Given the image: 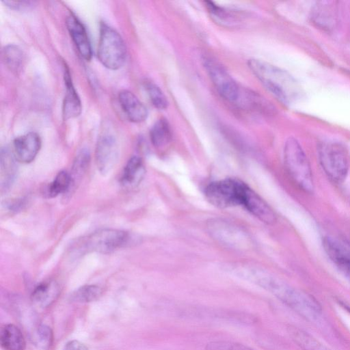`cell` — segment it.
Returning a JSON list of instances; mask_svg holds the SVG:
<instances>
[{"instance_id":"7","label":"cell","mask_w":350,"mask_h":350,"mask_svg":"<svg viewBox=\"0 0 350 350\" xmlns=\"http://www.w3.org/2000/svg\"><path fill=\"white\" fill-rule=\"evenodd\" d=\"M130 242L128 232L106 228L92 232L80 243L82 250L107 254L126 246Z\"/></svg>"},{"instance_id":"1","label":"cell","mask_w":350,"mask_h":350,"mask_svg":"<svg viewBox=\"0 0 350 350\" xmlns=\"http://www.w3.org/2000/svg\"><path fill=\"white\" fill-rule=\"evenodd\" d=\"M244 278L269 292L306 319L314 321L320 318L322 308L314 297L271 273L249 267Z\"/></svg>"},{"instance_id":"27","label":"cell","mask_w":350,"mask_h":350,"mask_svg":"<svg viewBox=\"0 0 350 350\" xmlns=\"http://www.w3.org/2000/svg\"><path fill=\"white\" fill-rule=\"evenodd\" d=\"M90 161V154L88 150L83 149L77 154L74 160L70 174L72 186L86 172L89 166Z\"/></svg>"},{"instance_id":"8","label":"cell","mask_w":350,"mask_h":350,"mask_svg":"<svg viewBox=\"0 0 350 350\" xmlns=\"http://www.w3.org/2000/svg\"><path fill=\"white\" fill-rule=\"evenodd\" d=\"M203 65L219 95L228 102L237 103L241 90L223 66L210 57L203 58Z\"/></svg>"},{"instance_id":"12","label":"cell","mask_w":350,"mask_h":350,"mask_svg":"<svg viewBox=\"0 0 350 350\" xmlns=\"http://www.w3.org/2000/svg\"><path fill=\"white\" fill-rule=\"evenodd\" d=\"M242 206L265 224H271L276 221V215L273 210L266 201L247 185L245 188Z\"/></svg>"},{"instance_id":"30","label":"cell","mask_w":350,"mask_h":350,"mask_svg":"<svg viewBox=\"0 0 350 350\" xmlns=\"http://www.w3.org/2000/svg\"><path fill=\"white\" fill-rule=\"evenodd\" d=\"M62 350H88V347L79 340H72L66 342Z\"/></svg>"},{"instance_id":"3","label":"cell","mask_w":350,"mask_h":350,"mask_svg":"<svg viewBox=\"0 0 350 350\" xmlns=\"http://www.w3.org/2000/svg\"><path fill=\"white\" fill-rule=\"evenodd\" d=\"M284 162L288 174L299 188L312 193L314 182L309 161L300 144L293 137L285 142Z\"/></svg>"},{"instance_id":"2","label":"cell","mask_w":350,"mask_h":350,"mask_svg":"<svg viewBox=\"0 0 350 350\" xmlns=\"http://www.w3.org/2000/svg\"><path fill=\"white\" fill-rule=\"evenodd\" d=\"M248 67L262 85L280 102L289 104L297 96L295 81L287 72L256 59H250Z\"/></svg>"},{"instance_id":"4","label":"cell","mask_w":350,"mask_h":350,"mask_svg":"<svg viewBox=\"0 0 350 350\" xmlns=\"http://www.w3.org/2000/svg\"><path fill=\"white\" fill-rule=\"evenodd\" d=\"M97 56L107 68L116 70L120 68L126 58L125 42L119 33L104 22L100 24Z\"/></svg>"},{"instance_id":"29","label":"cell","mask_w":350,"mask_h":350,"mask_svg":"<svg viewBox=\"0 0 350 350\" xmlns=\"http://www.w3.org/2000/svg\"><path fill=\"white\" fill-rule=\"evenodd\" d=\"M2 3L9 9L15 11H25L33 8L36 2L33 1H3Z\"/></svg>"},{"instance_id":"15","label":"cell","mask_w":350,"mask_h":350,"mask_svg":"<svg viewBox=\"0 0 350 350\" xmlns=\"http://www.w3.org/2000/svg\"><path fill=\"white\" fill-rule=\"evenodd\" d=\"M64 80L66 94L62 105V116L64 120L78 117L82 110L80 98L75 88L68 66H64Z\"/></svg>"},{"instance_id":"28","label":"cell","mask_w":350,"mask_h":350,"mask_svg":"<svg viewBox=\"0 0 350 350\" xmlns=\"http://www.w3.org/2000/svg\"><path fill=\"white\" fill-rule=\"evenodd\" d=\"M34 340L38 347L42 349H49L53 342L52 329L46 325H39L36 331Z\"/></svg>"},{"instance_id":"18","label":"cell","mask_w":350,"mask_h":350,"mask_svg":"<svg viewBox=\"0 0 350 350\" xmlns=\"http://www.w3.org/2000/svg\"><path fill=\"white\" fill-rule=\"evenodd\" d=\"M59 287L57 283L51 280L39 284L33 290L31 298L38 306L44 308L50 306L58 296Z\"/></svg>"},{"instance_id":"9","label":"cell","mask_w":350,"mask_h":350,"mask_svg":"<svg viewBox=\"0 0 350 350\" xmlns=\"http://www.w3.org/2000/svg\"><path fill=\"white\" fill-rule=\"evenodd\" d=\"M323 247L334 264L350 277V244L336 237H325Z\"/></svg>"},{"instance_id":"24","label":"cell","mask_w":350,"mask_h":350,"mask_svg":"<svg viewBox=\"0 0 350 350\" xmlns=\"http://www.w3.org/2000/svg\"><path fill=\"white\" fill-rule=\"evenodd\" d=\"M103 289L95 284H87L79 287L70 295L72 301L88 303L97 300L102 295Z\"/></svg>"},{"instance_id":"19","label":"cell","mask_w":350,"mask_h":350,"mask_svg":"<svg viewBox=\"0 0 350 350\" xmlns=\"http://www.w3.org/2000/svg\"><path fill=\"white\" fill-rule=\"evenodd\" d=\"M17 161L8 148L1 151V190L8 189L14 181L17 173Z\"/></svg>"},{"instance_id":"26","label":"cell","mask_w":350,"mask_h":350,"mask_svg":"<svg viewBox=\"0 0 350 350\" xmlns=\"http://www.w3.org/2000/svg\"><path fill=\"white\" fill-rule=\"evenodd\" d=\"M144 87L147 92L152 105L158 109H165L167 107L168 101L161 89L154 82L146 80Z\"/></svg>"},{"instance_id":"20","label":"cell","mask_w":350,"mask_h":350,"mask_svg":"<svg viewBox=\"0 0 350 350\" xmlns=\"http://www.w3.org/2000/svg\"><path fill=\"white\" fill-rule=\"evenodd\" d=\"M0 342L5 350H25L26 347L22 332L14 324L5 325L1 329Z\"/></svg>"},{"instance_id":"21","label":"cell","mask_w":350,"mask_h":350,"mask_svg":"<svg viewBox=\"0 0 350 350\" xmlns=\"http://www.w3.org/2000/svg\"><path fill=\"white\" fill-rule=\"evenodd\" d=\"M288 332L291 338L302 350H331L301 329L291 326L288 328Z\"/></svg>"},{"instance_id":"14","label":"cell","mask_w":350,"mask_h":350,"mask_svg":"<svg viewBox=\"0 0 350 350\" xmlns=\"http://www.w3.org/2000/svg\"><path fill=\"white\" fill-rule=\"evenodd\" d=\"M118 98L120 106L129 121L140 123L146 120L148 117L147 109L132 92L121 90Z\"/></svg>"},{"instance_id":"16","label":"cell","mask_w":350,"mask_h":350,"mask_svg":"<svg viewBox=\"0 0 350 350\" xmlns=\"http://www.w3.org/2000/svg\"><path fill=\"white\" fill-rule=\"evenodd\" d=\"M145 172L142 159L137 156H133L127 161L120 182L126 188L135 187L143 180Z\"/></svg>"},{"instance_id":"10","label":"cell","mask_w":350,"mask_h":350,"mask_svg":"<svg viewBox=\"0 0 350 350\" xmlns=\"http://www.w3.org/2000/svg\"><path fill=\"white\" fill-rule=\"evenodd\" d=\"M118 146L116 139L109 134L101 136L96 148V162L100 173H109L113 167L118 158Z\"/></svg>"},{"instance_id":"23","label":"cell","mask_w":350,"mask_h":350,"mask_svg":"<svg viewBox=\"0 0 350 350\" xmlns=\"http://www.w3.org/2000/svg\"><path fill=\"white\" fill-rule=\"evenodd\" d=\"M150 138L152 145L161 148L167 145L172 139V131L168 122L165 118H160L152 126Z\"/></svg>"},{"instance_id":"17","label":"cell","mask_w":350,"mask_h":350,"mask_svg":"<svg viewBox=\"0 0 350 350\" xmlns=\"http://www.w3.org/2000/svg\"><path fill=\"white\" fill-rule=\"evenodd\" d=\"M208 228L217 239L228 245L241 243L245 238L242 231L222 220L211 221Z\"/></svg>"},{"instance_id":"31","label":"cell","mask_w":350,"mask_h":350,"mask_svg":"<svg viewBox=\"0 0 350 350\" xmlns=\"http://www.w3.org/2000/svg\"><path fill=\"white\" fill-rule=\"evenodd\" d=\"M252 350H256V349H252Z\"/></svg>"},{"instance_id":"22","label":"cell","mask_w":350,"mask_h":350,"mask_svg":"<svg viewBox=\"0 0 350 350\" xmlns=\"http://www.w3.org/2000/svg\"><path fill=\"white\" fill-rule=\"evenodd\" d=\"M2 59L6 67L13 73L18 74L24 66V55L21 49L14 44L5 46L2 50Z\"/></svg>"},{"instance_id":"6","label":"cell","mask_w":350,"mask_h":350,"mask_svg":"<svg viewBox=\"0 0 350 350\" xmlns=\"http://www.w3.org/2000/svg\"><path fill=\"white\" fill-rule=\"evenodd\" d=\"M318 154L327 176L334 183H342L349 171L347 155L344 148L337 143L323 142L319 146Z\"/></svg>"},{"instance_id":"25","label":"cell","mask_w":350,"mask_h":350,"mask_svg":"<svg viewBox=\"0 0 350 350\" xmlns=\"http://www.w3.org/2000/svg\"><path fill=\"white\" fill-rule=\"evenodd\" d=\"M72 187V181L68 172L60 171L51 183L47 189L49 197H56L59 194L65 193Z\"/></svg>"},{"instance_id":"5","label":"cell","mask_w":350,"mask_h":350,"mask_svg":"<svg viewBox=\"0 0 350 350\" xmlns=\"http://www.w3.org/2000/svg\"><path fill=\"white\" fill-rule=\"evenodd\" d=\"M247 185L233 178L211 183L205 189L207 200L219 208H228L243 204Z\"/></svg>"},{"instance_id":"11","label":"cell","mask_w":350,"mask_h":350,"mask_svg":"<svg viewBox=\"0 0 350 350\" xmlns=\"http://www.w3.org/2000/svg\"><path fill=\"white\" fill-rule=\"evenodd\" d=\"M41 144L40 135L36 132H29L14 139L12 152L17 161L28 163L36 158Z\"/></svg>"},{"instance_id":"13","label":"cell","mask_w":350,"mask_h":350,"mask_svg":"<svg viewBox=\"0 0 350 350\" xmlns=\"http://www.w3.org/2000/svg\"><path fill=\"white\" fill-rule=\"evenodd\" d=\"M66 24L80 55L86 61H90L92 56V50L85 26L73 14L67 17Z\"/></svg>"}]
</instances>
